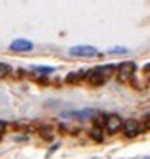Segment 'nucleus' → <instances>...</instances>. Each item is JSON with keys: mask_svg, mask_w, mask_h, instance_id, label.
Instances as JSON below:
<instances>
[{"mask_svg": "<svg viewBox=\"0 0 150 159\" xmlns=\"http://www.w3.org/2000/svg\"><path fill=\"white\" fill-rule=\"evenodd\" d=\"M122 126H124V121H122L117 114H110V116H107L105 128H107L108 133H112L113 135V133H117L119 129H122Z\"/></svg>", "mask_w": 150, "mask_h": 159, "instance_id": "39448f33", "label": "nucleus"}, {"mask_svg": "<svg viewBox=\"0 0 150 159\" xmlns=\"http://www.w3.org/2000/svg\"><path fill=\"white\" fill-rule=\"evenodd\" d=\"M70 117H77V119H87V117H93L94 116V110L87 108V110H79V112H73V114H68Z\"/></svg>", "mask_w": 150, "mask_h": 159, "instance_id": "6e6552de", "label": "nucleus"}, {"mask_svg": "<svg viewBox=\"0 0 150 159\" xmlns=\"http://www.w3.org/2000/svg\"><path fill=\"white\" fill-rule=\"evenodd\" d=\"M143 74H145V77L150 80V63H147V65L143 66Z\"/></svg>", "mask_w": 150, "mask_h": 159, "instance_id": "f8f14e48", "label": "nucleus"}, {"mask_svg": "<svg viewBox=\"0 0 150 159\" xmlns=\"http://www.w3.org/2000/svg\"><path fill=\"white\" fill-rule=\"evenodd\" d=\"M108 52H126L124 47H112V49H108Z\"/></svg>", "mask_w": 150, "mask_h": 159, "instance_id": "4468645a", "label": "nucleus"}, {"mask_svg": "<svg viewBox=\"0 0 150 159\" xmlns=\"http://www.w3.org/2000/svg\"><path fill=\"white\" fill-rule=\"evenodd\" d=\"M135 74H136V63L135 61H122L121 65H117V79L122 84L131 82Z\"/></svg>", "mask_w": 150, "mask_h": 159, "instance_id": "f03ea898", "label": "nucleus"}, {"mask_svg": "<svg viewBox=\"0 0 150 159\" xmlns=\"http://www.w3.org/2000/svg\"><path fill=\"white\" fill-rule=\"evenodd\" d=\"M9 74H11V66L7 65V63H2V61H0V79L7 77Z\"/></svg>", "mask_w": 150, "mask_h": 159, "instance_id": "1a4fd4ad", "label": "nucleus"}, {"mask_svg": "<svg viewBox=\"0 0 150 159\" xmlns=\"http://www.w3.org/2000/svg\"><path fill=\"white\" fill-rule=\"evenodd\" d=\"M5 128H7V122H5V121H0V136L4 135Z\"/></svg>", "mask_w": 150, "mask_h": 159, "instance_id": "2eb2a0df", "label": "nucleus"}, {"mask_svg": "<svg viewBox=\"0 0 150 159\" xmlns=\"http://www.w3.org/2000/svg\"><path fill=\"white\" fill-rule=\"evenodd\" d=\"M32 49H33V42L24 40V39H16L11 44V51H16V52H26V51H32Z\"/></svg>", "mask_w": 150, "mask_h": 159, "instance_id": "423d86ee", "label": "nucleus"}, {"mask_svg": "<svg viewBox=\"0 0 150 159\" xmlns=\"http://www.w3.org/2000/svg\"><path fill=\"white\" fill-rule=\"evenodd\" d=\"M68 54L75 58H96L98 56V49L93 46H75L68 49Z\"/></svg>", "mask_w": 150, "mask_h": 159, "instance_id": "7ed1b4c3", "label": "nucleus"}, {"mask_svg": "<svg viewBox=\"0 0 150 159\" xmlns=\"http://www.w3.org/2000/svg\"><path fill=\"white\" fill-rule=\"evenodd\" d=\"M40 135L46 136V138H49V140L52 138V133H51V129H49V126H46L44 129H40Z\"/></svg>", "mask_w": 150, "mask_h": 159, "instance_id": "9b49d317", "label": "nucleus"}, {"mask_svg": "<svg viewBox=\"0 0 150 159\" xmlns=\"http://www.w3.org/2000/svg\"><path fill=\"white\" fill-rule=\"evenodd\" d=\"M141 126L145 128V129H150V116H147L145 119H143V124Z\"/></svg>", "mask_w": 150, "mask_h": 159, "instance_id": "ddd939ff", "label": "nucleus"}, {"mask_svg": "<svg viewBox=\"0 0 150 159\" xmlns=\"http://www.w3.org/2000/svg\"><path fill=\"white\" fill-rule=\"evenodd\" d=\"M113 72H117V66H115V65L94 66V68L87 70L86 79H87V82H89V84H93V86H101V84H105V82L112 77Z\"/></svg>", "mask_w": 150, "mask_h": 159, "instance_id": "f257e3e1", "label": "nucleus"}, {"mask_svg": "<svg viewBox=\"0 0 150 159\" xmlns=\"http://www.w3.org/2000/svg\"><path fill=\"white\" fill-rule=\"evenodd\" d=\"M98 129H99V128H96V129L91 133V136H93L96 142H103V135H101V131H98Z\"/></svg>", "mask_w": 150, "mask_h": 159, "instance_id": "9d476101", "label": "nucleus"}, {"mask_svg": "<svg viewBox=\"0 0 150 159\" xmlns=\"http://www.w3.org/2000/svg\"><path fill=\"white\" fill-rule=\"evenodd\" d=\"M122 131H124V135L127 138H135V136L140 135L141 131V122H138L136 119H127L124 122V126H122Z\"/></svg>", "mask_w": 150, "mask_h": 159, "instance_id": "20e7f679", "label": "nucleus"}, {"mask_svg": "<svg viewBox=\"0 0 150 159\" xmlns=\"http://www.w3.org/2000/svg\"><path fill=\"white\" fill-rule=\"evenodd\" d=\"M86 75H87V72L86 70H79V72H70V74L66 75V82L68 84H79L82 79H86Z\"/></svg>", "mask_w": 150, "mask_h": 159, "instance_id": "0eeeda50", "label": "nucleus"}]
</instances>
